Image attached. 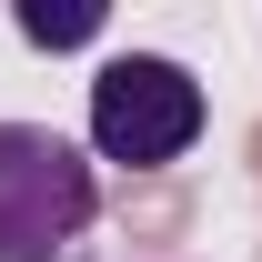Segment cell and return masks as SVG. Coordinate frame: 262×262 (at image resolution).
<instances>
[{"label":"cell","instance_id":"obj_1","mask_svg":"<svg viewBox=\"0 0 262 262\" xmlns=\"http://www.w3.org/2000/svg\"><path fill=\"white\" fill-rule=\"evenodd\" d=\"M101 222V171L40 121H0V262H61Z\"/></svg>","mask_w":262,"mask_h":262},{"label":"cell","instance_id":"obj_3","mask_svg":"<svg viewBox=\"0 0 262 262\" xmlns=\"http://www.w3.org/2000/svg\"><path fill=\"white\" fill-rule=\"evenodd\" d=\"M10 20H20V40H31V51H81V40H101V20H111V10H101V0H61V10H51V0H20Z\"/></svg>","mask_w":262,"mask_h":262},{"label":"cell","instance_id":"obj_2","mask_svg":"<svg viewBox=\"0 0 262 262\" xmlns=\"http://www.w3.org/2000/svg\"><path fill=\"white\" fill-rule=\"evenodd\" d=\"M202 81L171 51H111V61L91 71V151L101 162H121V171H162L182 162L202 141Z\"/></svg>","mask_w":262,"mask_h":262}]
</instances>
